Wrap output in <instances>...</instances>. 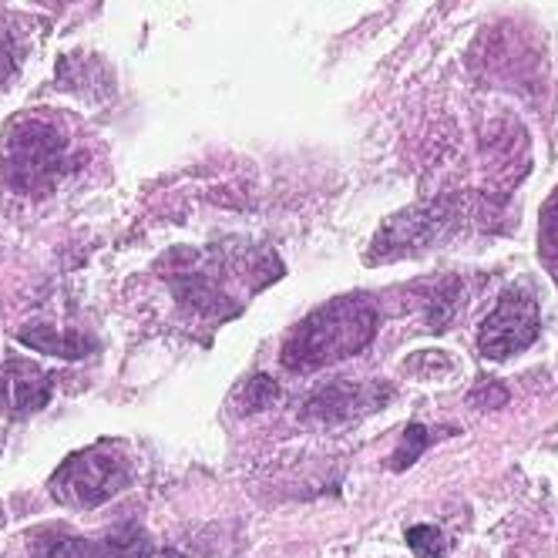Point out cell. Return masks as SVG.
Listing matches in <instances>:
<instances>
[{
	"label": "cell",
	"mask_w": 558,
	"mask_h": 558,
	"mask_svg": "<svg viewBox=\"0 0 558 558\" xmlns=\"http://www.w3.org/2000/svg\"><path fill=\"white\" fill-rule=\"evenodd\" d=\"M132 477V468L118 445H95L71 454L51 477V492L58 501L74 508H95L118 495Z\"/></svg>",
	"instance_id": "obj_3"
},
{
	"label": "cell",
	"mask_w": 558,
	"mask_h": 558,
	"mask_svg": "<svg viewBox=\"0 0 558 558\" xmlns=\"http://www.w3.org/2000/svg\"><path fill=\"white\" fill-rule=\"evenodd\" d=\"M408 542H411V548H414L421 558H441V555H445V535L437 532V529H430V525L411 529V532H408Z\"/></svg>",
	"instance_id": "obj_8"
},
{
	"label": "cell",
	"mask_w": 558,
	"mask_h": 558,
	"mask_svg": "<svg viewBox=\"0 0 558 558\" xmlns=\"http://www.w3.org/2000/svg\"><path fill=\"white\" fill-rule=\"evenodd\" d=\"M306 411L310 414H324V417H350L356 411V393L350 390V384H337L327 393L316 397Z\"/></svg>",
	"instance_id": "obj_7"
},
{
	"label": "cell",
	"mask_w": 558,
	"mask_h": 558,
	"mask_svg": "<svg viewBox=\"0 0 558 558\" xmlns=\"http://www.w3.org/2000/svg\"><path fill=\"white\" fill-rule=\"evenodd\" d=\"M374 337V310L367 303H337L310 320L293 333L283 350V361L293 371H313L367 347Z\"/></svg>",
	"instance_id": "obj_2"
},
{
	"label": "cell",
	"mask_w": 558,
	"mask_h": 558,
	"mask_svg": "<svg viewBox=\"0 0 558 558\" xmlns=\"http://www.w3.org/2000/svg\"><path fill=\"white\" fill-rule=\"evenodd\" d=\"M77 166L71 135L48 114H21L8 132L4 175L17 192L48 195Z\"/></svg>",
	"instance_id": "obj_1"
},
{
	"label": "cell",
	"mask_w": 558,
	"mask_h": 558,
	"mask_svg": "<svg viewBox=\"0 0 558 558\" xmlns=\"http://www.w3.org/2000/svg\"><path fill=\"white\" fill-rule=\"evenodd\" d=\"M542 263L551 269L555 283H558V189L548 198V206L542 209Z\"/></svg>",
	"instance_id": "obj_6"
},
{
	"label": "cell",
	"mask_w": 558,
	"mask_h": 558,
	"mask_svg": "<svg viewBox=\"0 0 558 558\" xmlns=\"http://www.w3.org/2000/svg\"><path fill=\"white\" fill-rule=\"evenodd\" d=\"M538 333V306L532 296L522 293H508L501 306L488 316L477 347L488 356V361H505L514 356L518 350H525Z\"/></svg>",
	"instance_id": "obj_4"
},
{
	"label": "cell",
	"mask_w": 558,
	"mask_h": 558,
	"mask_svg": "<svg viewBox=\"0 0 558 558\" xmlns=\"http://www.w3.org/2000/svg\"><path fill=\"white\" fill-rule=\"evenodd\" d=\"M64 548V545H61ZM58 558H179V555H148L142 545H68Z\"/></svg>",
	"instance_id": "obj_5"
}]
</instances>
